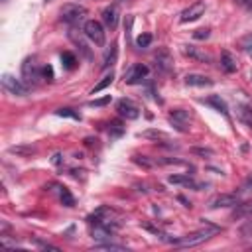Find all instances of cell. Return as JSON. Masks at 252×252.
I'll use <instances>...</instances> for the list:
<instances>
[{
    "label": "cell",
    "mask_w": 252,
    "mask_h": 252,
    "mask_svg": "<svg viewBox=\"0 0 252 252\" xmlns=\"http://www.w3.org/2000/svg\"><path fill=\"white\" fill-rule=\"evenodd\" d=\"M152 43V33H142L136 37V47H148Z\"/></svg>",
    "instance_id": "obj_31"
},
{
    "label": "cell",
    "mask_w": 252,
    "mask_h": 252,
    "mask_svg": "<svg viewBox=\"0 0 252 252\" xmlns=\"http://www.w3.org/2000/svg\"><path fill=\"white\" fill-rule=\"evenodd\" d=\"M236 45H238V49H242V51H252V32L244 33V35L236 41Z\"/></svg>",
    "instance_id": "obj_23"
},
{
    "label": "cell",
    "mask_w": 252,
    "mask_h": 252,
    "mask_svg": "<svg viewBox=\"0 0 252 252\" xmlns=\"http://www.w3.org/2000/svg\"><path fill=\"white\" fill-rule=\"evenodd\" d=\"M61 63H63L65 69H75V65H77V57H75L73 53L65 51V53L61 55Z\"/></svg>",
    "instance_id": "obj_25"
},
{
    "label": "cell",
    "mask_w": 252,
    "mask_h": 252,
    "mask_svg": "<svg viewBox=\"0 0 252 252\" xmlns=\"http://www.w3.org/2000/svg\"><path fill=\"white\" fill-rule=\"evenodd\" d=\"M191 152L199 154V156H213V150H209V148H193Z\"/></svg>",
    "instance_id": "obj_37"
},
{
    "label": "cell",
    "mask_w": 252,
    "mask_h": 252,
    "mask_svg": "<svg viewBox=\"0 0 252 252\" xmlns=\"http://www.w3.org/2000/svg\"><path fill=\"white\" fill-rule=\"evenodd\" d=\"M246 215H252V201L244 203V205H236V211H234V217H246Z\"/></svg>",
    "instance_id": "obj_26"
},
{
    "label": "cell",
    "mask_w": 252,
    "mask_h": 252,
    "mask_svg": "<svg viewBox=\"0 0 252 252\" xmlns=\"http://www.w3.org/2000/svg\"><path fill=\"white\" fill-rule=\"evenodd\" d=\"M148 73H150V69H148L146 65L136 63V65H132L130 71L126 73V83H128V85H138V83H142V81L148 77Z\"/></svg>",
    "instance_id": "obj_11"
},
{
    "label": "cell",
    "mask_w": 252,
    "mask_h": 252,
    "mask_svg": "<svg viewBox=\"0 0 252 252\" xmlns=\"http://www.w3.org/2000/svg\"><path fill=\"white\" fill-rule=\"evenodd\" d=\"M134 161L138 165H142V167H148V169L159 165V159L158 158H150V156H134Z\"/></svg>",
    "instance_id": "obj_21"
},
{
    "label": "cell",
    "mask_w": 252,
    "mask_h": 252,
    "mask_svg": "<svg viewBox=\"0 0 252 252\" xmlns=\"http://www.w3.org/2000/svg\"><path fill=\"white\" fill-rule=\"evenodd\" d=\"M154 61H156V69L159 73L167 75L173 71V57L167 47H158V51L154 53Z\"/></svg>",
    "instance_id": "obj_6"
},
{
    "label": "cell",
    "mask_w": 252,
    "mask_h": 252,
    "mask_svg": "<svg viewBox=\"0 0 252 252\" xmlns=\"http://www.w3.org/2000/svg\"><path fill=\"white\" fill-rule=\"evenodd\" d=\"M102 22H104L110 30L116 28V24H118V8H116V4L106 6V8L102 10Z\"/></svg>",
    "instance_id": "obj_14"
},
{
    "label": "cell",
    "mask_w": 252,
    "mask_h": 252,
    "mask_svg": "<svg viewBox=\"0 0 252 252\" xmlns=\"http://www.w3.org/2000/svg\"><path fill=\"white\" fill-rule=\"evenodd\" d=\"M96 250H126L124 244H114V242H102V244H94Z\"/></svg>",
    "instance_id": "obj_28"
},
{
    "label": "cell",
    "mask_w": 252,
    "mask_h": 252,
    "mask_svg": "<svg viewBox=\"0 0 252 252\" xmlns=\"http://www.w3.org/2000/svg\"><path fill=\"white\" fill-rule=\"evenodd\" d=\"M116 43H112V47H110V53L104 57V63H102V69H106V67H110V65H114V61H116Z\"/></svg>",
    "instance_id": "obj_27"
},
{
    "label": "cell",
    "mask_w": 252,
    "mask_h": 252,
    "mask_svg": "<svg viewBox=\"0 0 252 252\" xmlns=\"http://www.w3.org/2000/svg\"><path fill=\"white\" fill-rule=\"evenodd\" d=\"M140 136H144V138H152V140H167V136H165L163 132H159V130H146V132H142Z\"/></svg>",
    "instance_id": "obj_30"
},
{
    "label": "cell",
    "mask_w": 252,
    "mask_h": 252,
    "mask_svg": "<svg viewBox=\"0 0 252 252\" xmlns=\"http://www.w3.org/2000/svg\"><path fill=\"white\" fill-rule=\"evenodd\" d=\"M53 79V69L51 65H43V81H51Z\"/></svg>",
    "instance_id": "obj_35"
},
{
    "label": "cell",
    "mask_w": 252,
    "mask_h": 252,
    "mask_svg": "<svg viewBox=\"0 0 252 252\" xmlns=\"http://www.w3.org/2000/svg\"><path fill=\"white\" fill-rule=\"evenodd\" d=\"M108 102H110V94H106V96H102V98H94V100H91L89 106H104V104H108Z\"/></svg>",
    "instance_id": "obj_34"
},
{
    "label": "cell",
    "mask_w": 252,
    "mask_h": 252,
    "mask_svg": "<svg viewBox=\"0 0 252 252\" xmlns=\"http://www.w3.org/2000/svg\"><path fill=\"white\" fill-rule=\"evenodd\" d=\"M55 114H57V116H67V118H73V120H81V114L75 112L73 108H59Z\"/></svg>",
    "instance_id": "obj_29"
},
{
    "label": "cell",
    "mask_w": 252,
    "mask_h": 252,
    "mask_svg": "<svg viewBox=\"0 0 252 252\" xmlns=\"http://www.w3.org/2000/svg\"><path fill=\"white\" fill-rule=\"evenodd\" d=\"M116 112H118V116H122V118H126V120H136V118L140 116L138 104H136L134 100H130V98H120V100H116Z\"/></svg>",
    "instance_id": "obj_9"
},
{
    "label": "cell",
    "mask_w": 252,
    "mask_h": 252,
    "mask_svg": "<svg viewBox=\"0 0 252 252\" xmlns=\"http://www.w3.org/2000/svg\"><path fill=\"white\" fill-rule=\"evenodd\" d=\"M8 152H10V154H20V156H30V154H33L35 150H33V148H26V146H18V148L12 146Z\"/></svg>",
    "instance_id": "obj_32"
},
{
    "label": "cell",
    "mask_w": 252,
    "mask_h": 252,
    "mask_svg": "<svg viewBox=\"0 0 252 252\" xmlns=\"http://www.w3.org/2000/svg\"><path fill=\"white\" fill-rule=\"evenodd\" d=\"M220 69L224 73H234L236 71V59L228 51H222V55H220Z\"/></svg>",
    "instance_id": "obj_18"
},
{
    "label": "cell",
    "mask_w": 252,
    "mask_h": 252,
    "mask_svg": "<svg viewBox=\"0 0 252 252\" xmlns=\"http://www.w3.org/2000/svg\"><path fill=\"white\" fill-rule=\"evenodd\" d=\"M203 102L209 104V106H213L217 112H220V114H224V116L228 114V106H226V102H224L219 94H211L209 98H203Z\"/></svg>",
    "instance_id": "obj_15"
},
{
    "label": "cell",
    "mask_w": 252,
    "mask_h": 252,
    "mask_svg": "<svg viewBox=\"0 0 252 252\" xmlns=\"http://www.w3.org/2000/svg\"><path fill=\"white\" fill-rule=\"evenodd\" d=\"M22 79L24 83L30 87V85H37L39 81H43V65L35 63V59L28 57L24 63H22Z\"/></svg>",
    "instance_id": "obj_2"
},
{
    "label": "cell",
    "mask_w": 252,
    "mask_h": 252,
    "mask_svg": "<svg viewBox=\"0 0 252 252\" xmlns=\"http://www.w3.org/2000/svg\"><path fill=\"white\" fill-rule=\"evenodd\" d=\"M2 87H4V91H8L14 96H26L28 91H30V87L24 83V79H16L8 73L2 75Z\"/></svg>",
    "instance_id": "obj_5"
},
{
    "label": "cell",
    "mask_w": 252,
    "mask_h": 252,
    "mask_svg": "<svg viewBox=\"0 0 252 252\" xmlns=\"http://www.w3.org/2000/svg\"><path fill=\"white\" fill-rule=\"evenodd\" d=\"M83 33H85L87 39H91V41H93L94 45H98V47H102L104 41H106L104 28H102V24L96 22V20H87L85 26H83Z\"/></svg>",
    "instance_id": "obj_3"
},
{
    "label": "cell",
    "mask_w": 252,
    "mask_h": 252,
    "mask_svg": "<svg viewBox=\"0 0 252 252\" xmlns=\"http://www.w3.org/2000/svg\"><path fill=\"white\" fill-rule=\"evenodd\" d=\"M167 120H169V124H171L177 132H187V126H189L191 114H189V110H185V108H175V110H171V112H169Z\"/></svg>",
    "instance_id": "obj_8"
},
{
    "label": "cell",
    "mask_w": 252,
    "mask_h": 252,
    "mask_svg": "<svg viewBox=\"0 0 252 252\" xmlns=\"http://www.w3.org/2000/svg\"><path fill=\"white\" fill-rule=\"evenodd\" d=\"M240 203V199H238V195H234V193H220V195H217L211 203H209V207L211 209H220V207H236Z\"/></svg>",
    "instance_id": "obj_12"
},
{
    "label": "cell",
    "mask_w": 252,
    "mask_h": 252,
    "mask_svg": "<svg viewBox=\"0 0 252 252\" xmlns=\"http://www.w3.org/2000/svg\"><path fill=\"white\" fill-rule=\"evenodd\" d=\"M205 10H207V4H205L203 0H197V2L189 4V6L179 14V22H181V24L195 22V20H199V18L205 14Z\"/></svg>",
    "instance_id": "obj_7"
},
{
    "label": "cell",
    "mask_w": 252,
    "mask_h": 252,
    "mask_svg": "<svg viewBox=\"0 0 252 252\" xmlns=\"http://www.w3.org/2000/svg\"><path fill=\"white\" fill-rule=\"evenodd\" d=\"M57 191H59V201H61L65 207H73V205H75V199H73V195L69 193V189H67V187L57 185Z\"/></svg>",
    "instance_id": "obj_22"
},
{
    "label": "cell",
    "mask_w": 252,
    "mask_h": 252,
    "mask_svg": "<svg viewBox=\"0 0 252 252\" xmlns=\"http://www.w3.org/2000/svg\"><path fill=\"white\" fill-rule=\"evenodd\" d=\"M213 83H215L213 79L199 75V73H189L185 77V85H189V87H213Z\"/></svg>",
    "instance_id": "obj_13"
},
{
    "label": "cell",
    "mask_w": 252,
    "mask_h": 252,
    "mask_svg": "<svg viewBox=\"0 0 252 252\" xmlns=\"http://www.w3.org/2000/svg\"><path fill=\"white\" fill-rule=\"evenodd\" d=\"M236 114L240 118V122H244L248 128H252V108L246 104H238L236 106Z\"/></svg>",
    "instance_id": "obj_19"
},
{
    "label": "cell",
    "mask_w": 252,
    "mask_h": 252,
    "mask_svg": "<svg viewBox=\"0 0 252 252\" xmlns=\"http://www.w3.org/2000/svg\"><path fill=\"white\" fill-rule=\"evenodd\" d=\"M35 244H37L39 248H43V250H55V252L59 250L57 246H53V244H49V242H43V240H35Z\"/></svg>",
    "instance_id": "obj_36"
},
{
    "label": "cell",
    "mask_w": 252,
    "mask_h": 252,
    "mask_svg": "<svg viewBox=\"0 0 252 252\" xmlns=\"http://www.w3.org/2000/svg\"><path fill=\"white\" fill-rule=\"evenodd\" d=\"M112 81H114V73L110 71L108 75H104V77H102V79H100V81H98V83H96V85L91 89V94H96V93H100L102 89H106L108 85H112Z\"/></svg>",
    "instance_id": "obj_20"
},
{
    "label": "cell",
    "mask_w": 252,
    "mask_h": 252,
    "mask_svg": "<svg viewBox=\"0 0 252 252\" xmlns=\"http://www.w3.org/2000/svg\"><path fill=\"white\" fill-rule=\"evenodd\" d=\"M236 2H238V4H246V6H248L252 0H236Z\"/></svg>",
    "instance_id": "obj_39"
},
{
    "label": "cell",
    "mask_w": 252,
    "mask_h": 252,
    "mask_svg": "<svg viewBox=\"0 0 252 252\" xmlns=\"http://www.w3.org/2000/svg\"><path fill=\"white\" fill-rule=\"evenodd\" d=\"M250 189H252V175H250V177L244 181V185H242V191H250Z\"/></svg>",
    "instance_id": "obj_38"
},
{
    "label": "cell",
    "mask_w": 252,
    "mask_h": 252,
    "mask_svg": "<svg viewBox=\"0 0 252 252\" xmlns=\"http://www.w3.org/2000/svg\"><path fill=\"white\" fill-rule=\"evenodd\" d=\"M220 230V226H215V224H211V222H205V226L203 228H199V230H195V232H191V234H185V236H179V238H173V240H169L173 246H177V248H187V246H197V244H201V242H205V240H209L215 232H219Z\"/></svg>",
    "instance_id": "obj_1"
},
{
    "label": "cell",
    "mask_w": 252,
    "mask_h": 252,
    "mask_svg": "<svg viewBox=\"0 0 252 252\" xmlns=\"http://www.w3.org/2000/svg\"><path fill=\"white\" fill-rule=\"evenodd\" d=\"M209 35H211V30L209 28H199V30L193 32V37L195 39H207Z\"/></svg>",
    "instance_id": "obj_33"
},
{
    "label": "cell",
    "mask_w": 252,
    "mask_h": 252,
    "mask_svg": "<svg viewBox=\"0 0 252 252\" xmlns=\"http://www.w3.org/2000/svg\"><path fill=\"white\" fill-rule=\"evenodd\" d=\"M124 130H126V128H124V124H122L120 120H112V122L108 124V134H110V136H122Z\"/></svg>",
    "instance_id": "obj_24"
},
{
    "label": "cell",
    "mask_w": 252,
    "mask_h": 252,
    "mask_svg": "<svg viewBox=\"0 0 252 252\" xmlns=\"http://www.w3.org/2000/svg\"><path fill=\"white\" fill-rule=\"evenodd\" d=\"M181 53L191 57V59H195V61H199V63H213L211 53H207L205 49L195 47V45H181Z\"/></svg>",
    "instance_id": "obj_10"
},
{
    "label": "cell",
    "mask_w": 252,
    "mask_h": 252,
    "mask_svg": "<svg viewBox=\"0 0 252 252\" xmlns=\"http://www.w3.org/2000/svg\"><path fill=\"white\" fill-rule=\"evenodd\" d=\"M69 37H71V41H73V43L79 47V51H81V55H83L85 59H91V57H93V55H91V47H87L85 39H83L81 35H77V33H75V30L69 33Z\"/></svg>",
    "instance_id": "obj_17"
},
{
    "label": "cell",
    "mask_w": 252,
    "mask_h": 252,
    "mask_svg": "<svg viewBox=\"0 0 252 252\" xmlns=\"http://www.w3.org/2000/svg\"><path fill=\"white\" fill-rule=\"evenodd\" d=\"M169 183H177V185H185V187H193V189H201L203 187L191 175H169Z\"/></svg>",
    "instance_id": "obj_16"
},
{
    "label": "cell",
    "mask_w": 252,
    "mask_h": 252,
    "mask_svg": "<svg viewBox=\"0 0 252 252\" xmlns=\"http://www.w3.org/2000/svg\"><path fill=\"white\" fill-rule=\"evenodd\" d=\"M120 2H128V0H120Z\"/></svg>",
    "instance_id": "obj_41"
},
{
    "label": "cell",
    "mask_w": 252,
    "mask_h": 252,
    "mask_svg": "<svg viewBox=\"0 0 252 252\" xmlns=\"http://www.w3.org/2000/svg\"><path fill=\"white\" fill-rule=\"evenodd\" d=\"M248 10H250V12H252V2H250V4H248Z\"/></svg>",
    "instance_id": "obj_40"
},
{
    "label": "cell",
    "mask_w": 252,
    "mask_h": 252,
    "mask_svg": "<svg viewBox=\"0 0 252 252\" xmlns=\"http://www.w3.org/2000/svg\"><path fill=\"white\" fill-rule=\"evenodd\" d=\"M59 14H61V20H63V22L75 26V24H81V22L85 20L87 8L81 6V4H65V6L59 10Z\"/></svg>",
    "instance_id": "obj_4"
}]
</instances>
